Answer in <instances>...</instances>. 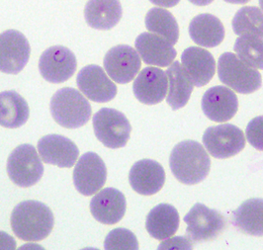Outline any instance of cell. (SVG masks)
Masks as SVG:
<instances>
[{
    "label": "cell",
    "mask_w": 263,
    "mask_h": 250,
    "mask_svg": "<svg viewBox=\"0 0 263 250\" xmlns=\"http://www.w3.org/2000/svg\"><path fill=\"white\" fill-rule=\"evenodd\" d=\"M15 236L25 241H41L53 230V211L39 201H24L14 208L10 218Z\"/></svg>",
    "instance_id": "obj_1"
},
{
    "label": "cell",
    "mask_w": 263,
    "mask_h": 250,
    "mask_svg": "<svg viewBox=\"0 0 263 250\" xmlns=\"http://www.w3.org/2000/svg\"><path fill=\"white\" fill-rule=\"evenodd\" d=\"M170 166L179 182L195 185L209 175L211 159L201 144L195 141H184L172 149Z\"/></svg>",
    "instance_id": "obj_2"
},
{
    "label": "cell",
    "mask_w": 263,
    "mask_h": 250,
    "mask_svg": "<svg viewBox=\"0 0 263 250\" xmlns=\"http://www.w3.org/2000/svg\"><path fill=\"white\" fill-rule=\"evenodd\" d=\"M53 120L62 127L79 129L91 117V106L77 89L65 87L54 93L50 104Z\"/></svg>",
    "instance_id": "obj_3"
},
{
    "label": "cell",
    "mask_w": 263,
    "mask_h": 250,
    "mask_svg": "<svg viewBox=\"0 0 263 250\" xmlns=\"http://www.w3.org/2000/svg\"><path fill=\"white\" fill-rule=\"evenodd\" d=\"M218 74L224 85L240 94L255 92L262 84L261 74L233 53H224L219 57Z\"/></svg>",
    "instance_id": "obj_4"
},
{
    "label": "cell",
    "mask_w": 263,
    "mask_h": 250,
    "mask_svg": "<svg viewBox=\"0 0 263 250\" xmlns=\"http://www.w3.org/2000/svg\"><path fill=\"white\" fill-rule=\"evenodd\" d=\"M93 130L106 147L120 148L127 145L132 132L129 120L118 110L100 109L93 117Z\"/></svg>",
    "instance_id": "obj_5"
},
{
    "label": "cell",
    "mask_w": 263,
    "mask_h": 250,
    "mask_svg": "<svg viewBox=\"0 0 263 250\" xmlns=\"http://www.w3.org/2000/svg\"><path fill=\"white\" fill-rule=\"evenodd\" d=\"M7 173L19 187L37 184L44 174V165L36 148L31 145L17 146L7 159Z\"/></svg>",
    "instance_id": "obj_6"
},
{
    "label": "cell",
    "mask_w": 263,
    "mask_h": 250,
    "mask_svg": "<svg viewBox=\"0 0 263 250\" xmlns=\"http://www.w3.org/2000/svg\"><path fill=\"white\" fill-rule=\"evenodd\" d=\"M186 235L193 242L210 241L219 237L226 228V219L217 210L197 203L184 217Z\"/></svg>",
    "instance_id": "obj_7"
},
{
    "label": "cell",
    "mask_w": 263,
    "mask_h": 250,
    "mask_svg": "<svg viewBox=\"0 0 263 250\" xmlns=\"http://www.w3.org/2000/svg\"><path fill=\"white\" fill-rule=\"evenodd\" d=\"M203 144L213 158H232L246 146L243 132L232 124H223L208 128L203 136Z\"/></svg>",
    "instance_id": "obj_8"
},
{
    "label": "cell",
    "mask_w": 263,
    "mask_h": 250,
    "mask_svg": "<svg viewBox=\"0 0 263 250\" xmlns=\"http://www.w3.org/2000/svg\"><path fill=\"white\" fill-rule=\"evenodd\" d=\"M31 49L26 37L19 31L8 30L0 34V71L18 74L26 66Z\"/></svg>",
    "instance_id": "obj_9"
},
{
    "label": "cell",
    "mask_w": 263,
    "mask_h": 250,
    "mask_svg": "<svg viewBox=\"0 0 263 250\" xmlns=\"http://www.w3.org/2000/svg\"><path fill=\"white\" fill-rule=\"evenodd\" d=\"M77 57L69 49L54 46L47 49L40 56L39 70L43 79L51 83H63L77 70Z\"/></svg>",
    "instance_id": "obj_10"
},
{
    "label": "cell",
    "mask_w": 263,
    "mask_h": 250,
    "mask_svg": "<svg viewBox=\"0 0 263 250\" xmlns=\"http://www.w3.org/2000/svg\"><path fill=\"white\" fill-rule=\"evenodd\" d=\"M107 179L105 163L97 153L86 152L73 170V184L80 194L91 196L100 191Z\"/></svg>",
    "instance_id": "obj_11"
},
{
    "label": "cell",
    "mask_w": 263,
    "mask_h": 250,
    "mask_svg": "<svg viewBox=\"0 0 263 250\" xmlns=\"http://www.w3.org/2000/svg\"><path fill=\"white\" fill-rule=\"evenodd\" d=\"M142 66L138 52L128 45L110 49L104 57V68L108 75L120 84L131 82Z\"/></svg>",
    "instance_id": "obj_12"
},
{
    "label": "cell",
    "mask_w": 263,
    "mask_h": 250,
    "mask_svg": "<svg viewBox=\"0 0 263 250\" xmlns=\"http://www.w3.org/2000/svg\"><path fill=\"white\" fill-rule=\"evenodd\" d=\"M77 84L89 100L97 103L109 102L117 94L116 84L107 76L101 66L95 65L85 66L79 71Z\"/></svg>",
    "instance_id": "obj_13"
},
{
    "label": "cell",
    "mask_w": 263,
    "mask_h": 250,
    "mask_svg": "<svg viewBox=\"0 0 263 250\" xmlns=\"http://www.w3.org/2000/svg\"><path fill=\"white\" fill-rule=\"evenodd\" d=\"M38 151L45 163L61 168H70L79 158L77 145L64 136L49 134L43 137L38 143Z\"/></svg>",
    "instance_id": "obj_14"
},
{
    "label": "cell",
    "mask_w": 263,
    "mask_h": 250,
    "mask_svg": "<svg viewBox=\"0 0 263 250\" xmlns=\"http://www.w3.org/2000/svg\"><path fill=\"white\" fill-rule=\"evenodd\" d=\"M168 80L166 72L158 67L144 68L133 84L136 98L146 105L160 103L167 94Z\"/></svg>",
    "instance_id": "obj_15"
},
{
    "label": "cell",
    "mask_w": 263,
    "mask_h": 250,
    "mask_svg": "<svg viewBox=\"0 0 263 250\" xmlns=\"http://www.w3.org/2000/svg\"><path fill=\"white\" fill-rule=\"evenodd\" d=\"M129 182L137 193L145 196L157 194L165 182V172L158 161L142 159L132 166Z\"/></svg>",
    "instance_id": "obj_16"
},
{
    "label": "cell",
    "mask_w": 263,
    "mask_h": 250,
    "mask_svg": "<svg viewBox=\"0 0 263 250\" xmlns=\"http://www.w3.org/2000/svg\"><path fill=\"white\" fill-rule=\"evenodd\" d=\"M202 110L211 121L224 123L235 117L238 109L237 95L230 88L215 86L202 98Z\"/></svg>",
    "instance_id": "obj_17"
},
{
    "label": "cell",
    "mask_w": 263,
    "mask_h": 250,
    "mask_svg": "<svg viewBox=\"0 0 263 250\" xmlns=\"http://www.w3.org/2000/svg\"><path fill=\"white\" fill-rule=\"evenodd\" d=\"M126 198L115 188L103 189L90 202V211L93 218L104 224L119 223L126 213Z\"/></svg>",
    "instance_id": "obj_18"
},
{
    "label": "cell",
    "mask_w": 263,
    "mask_h": 250,
    "mask_svg": "<svg viewBox=\"0 0 263 250\" xmlns=\"http://www.w3.org/2000/svg\"><path fill=\"white\" fill-rule=\"evenodd\" d=\"M137 52L145 65L166 67L176 57V51L166 39L157 34L143 33L135 42Z\"/></svg>",
    "instance_id": "obj_19"
},
{
    "label": "cell",
    "mask_w": 263,
    "mask_h": 250,
    "mask_svg": "<svg viewBox=\"0 0 263 250\" xmlns=\"http://www.w3.org/2000/svg\"><path fill=\"white\" fill-rule=\"evenodd\" d=\"M181 62L193 84L197 87L208 84L215 75L216 61L207 50L190 47L182 53Z\"/></svg>",
    "instance_id": "obj_20"
},
{
    "label": "cell",
    "mask_w": 263,
    "mask_h": 250,
    "mask_svg": "<svg viewBox=\"0 0 263 250\" xmlns=\"http://www.w3.org/2000/svg\"><path fill=\"white\" fill-rule=\"evenodd\" d=\"M123 15L120 0H88L84 8L86 23L97 30H110Z\"/></svg>",
    "instance_id": "obj_21"
},
{
    "label": "cell",
    "mask_w": 263,
    "mask_h": 250,
    "mask_svg": "<svg viewBox=\"0 0 263 250\" xmlns=\"http://www.w3.org/2000/svg\"><path fill=\"white\" fill-rule=\"evenodd\" d=\"M179 214L168 204H160L148 213L145 227L149 236L158 240L171 238L179 227Z\"/></svg>",
    "instance_id": "obj_22"
},
{
    "label": "cell",
    "mask_w": 263,
    "mask_h": 250,
    "mask_svg": "<svg viewBox=\"0 0 263 250\" xmlns=\"http://www.w3.org/2000/svg\"><path fill=\"white\" fill-rule=\"evenodd\" d=\"M189 35L199 46L214 48L224 41V25L212 14H200L190 22Z\"/></svg>",
    "instance_id": "obj_23"
},
{
    "label": "cell",
    "mask_w": 263,
    "mask_h": 250,
    "mask_svg": "<svg viewBox=\"0 0 263 250\" xmlns=\"http://www.w3.org/2000/svg\"><path fill=\"white\" fill-rule=\"evenodd\" d=\"M165 72L168 80L166 102L172 110H178L188 103L194 84L184 66L177 61L171 64Z\"/></svg>",
    "instance_id": "obj_24"
},
{
    "label": "cell",
    "mask_w": 263,
    "mask_h": 250,
    "mask_svg": "<svg viewBox=\"0 0 263 250\" xmlns=\"http://www.w3.org/2000/svg\"><path fill=\"white\" fill-rule=\"evenodd\" d=\"M233 224L241 233L263 237V199H250L232 214Z\"/></svg>",
    "instance_id": "obj_25"
},
{
    "label": "cell",
    "mask_w": 263,
    "mask_h": 250,
    "mask_svg": "<svg viewBox=\"0 0 263 250\" xmlns=\"http://www.w3.org/2000/svg\"><path fill=\"white\" fill-rule=\"evenodd\" d=\"M30 109L19 93L9 90L0 93V126L17 129L26 124Z\"/></svg>",
    "instance_id": "obj_26"
},
{
    "label": "cell",
    "mask_w": 263,
    "mask_h": 250,
    "mask_svg": "<svg viewBox=\"0 0 263 250\" xmlns=\"http://www.w3.org/2000/svg\"><path fill=\"white\" fill-rule=\"evenodd\" d=\"M146 29L158 36L167 40L171 45H175L179 39V27L174 16L165 9L153 8L145 16Z\"/></svg>",
    "instance_id": "obj_27"
},
{
    "label": "cell",
    "mask_w": 263,
    "mask_h": 250,
    "mask_svg": "<svg viewBox=\"0 0 263 250\" xmlns=\"http://www.w3.org/2000/svg\"><path fill=\"white\" fill-rule=\"evenodd\" d=\"M237 36H255L263 39V12L257 7L246 6L237 11L233 22Z\"/></svg>",
    "instance_id": "obj_28"
},
{
    "label": "cell",
    "mask_w": 263,
    "mask_h": 250,
    "mask_svg": "<svg viewBox=\"0 0 263 250\" xmlns=\"http://www.w3.org/2000/svg\"><path fill=\"white\" fill-rule=\"evenodd\" d=\"M237 57L254 69H263V39L255 36H240L235 43Z\"/></svg>",
    "instance_id": "obj_29"
},
{
    "label": "cell",
    "mask_w": 263,
    "mask_h": 250,
    "mask_svg": "<svg viewBox=\"0 0 263 250\" xmlns=\"http://www.w3.org/2000/svg\"><path fill=\"white\" fill-rule=\"evenodd\" d=\"M107 250H138L139 242L136 236L126 228H116L108 234L104 242Z\"/></svg>",
    "instance_id": "obj_30"
},
{
    "label": "cell",
    "mask_w": 263,
    "mask_h": 250,
    "mask_svg": "<svg viewBox=\"0 0 263 250\" xmlns=\"http://www.w3.org/2000/svg\"><path fill=\"white\" fill-rule=\"evenodd\" d=\"M246 133L250 145L263 151V116L252 119L247 127Z\"/></svg>",
    "instance_id": "obj_31"
},
{
    "label": "cell",
    "mask_w": 263,
    "mask_h": 250,
    "mask_svg": "<svg viewBox=\"0 0 263 250\" xmlns=\"http://www.w3.org/2000/svg\"><path fill=\"white\" fill-rule=\"evenodd\" d=\"M175 248L192 249L193 244L189 238L177 237H173L171 240L165 241V242L159 244V246H158V249H175Z\"/></svg>",
    "instance_id": "obj_32"
},
{
    "label": "cell",
    "mask_w": 263,
    "mask_h": 250,
    "mask_svg": "<svg viewBox=\"0 0 263 250\" xmlns=\"http://www.w3.org/2000/svg\"><path fill=\"white\" fill-rule=\"evenodd\" d=\"M16 248V241L13 237L4 232H0V250H13Z\"/></svg>",
    "instance_id": "obj_33"
},
{
    "label": "cell",
    "mask_w": 263,
    "mask_h": 250,
    "mask_svg": "<svg viewBox=\"0 0 263 250\" xmlns=\"http://www.w3.org/2000/svg\"><path fill=\"white\" fill-rule=\"evenodd\" d=\"M149 1L159 7L171 8V7H174L176 4H178L180 0H149Z\"/></svg>",
    "instance_id": "obj_34"
},
{
    "label": "cell",
    "mask_w": 263,
    "mask_h": 250,
    "mask_svg": "<svg viewBox=\"0 0 263 250\" xmlns=\"http://www.w3.org/2000/svg\"><path fill=\"white\" fill-rule=\"evenodd\" d=\"M188 1H190L191 3H193L197 6H206V5L211 4L214 0H188Z\"/></svg>",
    "instance_id": "obj_35"
},
{
    "label": "cell",
    "mask_w": 263,
    "mask_h": 250,
    "mask_svg": "<svg viewBox=\"0 0 263 250\" xmlns=\"http://www.w3.org/2000/svg\"><path fill=\"white\" fill-rule=\"evenodd\" d=\"M224 1L229 2V3H233V4H246L250 0H224Z\"/></svg>",
    "instance_id": "obj_36"
},
{
    "label": "cell",
    "mask_w": 263,
    "mask_h": 250,
    "mask_svg": "<svg viewBox=\"0 0 263 250\" xmlns=\"http://www.w3.org/2000/svg\"><path fill=\"white\" fill-rule=\"evenodd\" d=\"M259 6H260L261 11L263 12V0H259Z\"/></svg>",
    "instance_id": "obj_37"
}]
</instances>
